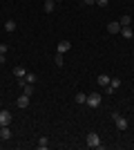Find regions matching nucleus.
I'll use <instances>...</instances> for the list:
<instances>
[{
  "instance_id": "obj_1",
  "label": "nucleus",
  "mask_w": 134,
  "mask_h": 150,
  "mask_svg": "<svg viewBox=\"0 0 134 150\" xmlns=\"http://www.w3.org/2000/svg\"><path fill=\"white\" fill-rule=\"evenodd\" d=\"M112 119H114V123H116V128H119V130L121 132H125L130 128L128 125V119H125V117H121V114L119 112H112Z\"/></svg>"
},
{
  "instance_id": "obj_2",
  "label": "nucleus",
  "mask_w": 134,
  "mask_h": 150,
  "mask_svg": "<svg viewBox=\"0 0 134 150\" xmlns=\"http://www.w3.org/2000/svg\"><path fill=\"white\" fill-rule=\"evenodd\" d=\"M85 105H87V108H98V105H101V94H98V92L87 94V101H85Z\"/></svg>"
},
{
  "instance_id": "obj_3",
  "label": "nucleus",
  "mask_w": 134,
  "mask_h": 150,
  "mask_svg": "<svg viewBox=\"0 0 134 150\" xmlns=\"http://www.w3.org/2000/svg\"><path fill=\"white\" fill-rule=\"evenodd\" d=\"M85 144H87L89 148H101V137H98L96 132H89L87 139H85Z\"/></svg>"
},
{
  "instance_id": "obj_4",
  "label": "nucleus",
  "mask_w": 134,
  "mask_h": 150,
  "mask_svg": "<svg viewBox=\"0 0 134 150\" xmlns=\"http://www.w3.org/2000/svg\"><path fill=\"white\" fill-rule=\"evenodd\" d=\"M11 123V112L9 110H0V125H9Z\"/></svg>"
},
{
  "instance_id": "obj_5",
  "label": "nucleus",
  "mask_w": 134,
  "mask_h": 150,
  "mask_svg": "<svg viewBox=\"0 0 134 150\" xmlns=\"http://www.w3.org/2000/svg\"><path fill=\"white\" fill-rule=\"evenodd\" d=\"M69 50H72V43H69V40H60V43H58V47H56L58 54H67Z\"/></svg>"
},
{
  "instance_id": "obj_6",
  "label": "nucleus",
  "mask_w": 134,
  "mask_h": 150,
  "mask_svg": "<svg viewBox=\"0 0 134 150\" xmlns=\"http://www.w3.org/2000/svg\"><path fill=\"white\" fill-rule=\"evenodd\" d=\"M0 139H2V141L11 139V130H9V125H0Z\"/></svg>"
},
{
  "instance_id": "obj_7",
  "label": "nucleus",
  "mask_w": 134,
  "mask_h": 150,
  "mask_svg": "<svg viewBox=\"0 0 134 150\" xmlns=\"http://www.w3.org/2000/svg\"><path fill=\"white\" fill-rule=\"evenodd\" d=\"M29 99H32V96H27V94H22V96H18V101H16V105L25 110V108L29 105Z\"/></svg>"
},
{
  "instance_id": "obj_8",
  "label": "nucleus",
  "mask_w": 134,
  "mask_h": 150,
  "mask_svg": "<svg viewBox=\"0 0 134 150\" xmlns=\"http://www.w3.org/2000/svg\"><path fill=\"white\" fill-rule=\"evenodd\" d=\"M13 76H16V79H25V76H27V69L22 67V65H16V67H13Z\"/></svg>"
},
{
  "instance_id": "obj_9",
  "label": "nucleus",
  "mask_w": 134,
  "mask_h": 150,
  "mask_svg": "<svg viewBox=\"0 0 134 150\" xmlns=\"http://www.w3.org/2000/svg\"><path fill=\"white\" fill-rule=\"evenodd\" d=\"M121 31V25L116 23V20H112V23H107V34H119Z\"/></svg>"
},
{
  "instance_id": "obj_10",
  "label": "nucleus",
  "mask_w": 134,
  "mask_h": 150,
  "mask_svg": "<svg viewBox=\"0 0 134 150\" xmlns=\"http://www.w3.org/2000/svg\"><path fill=\"white\" fill-rule=\"evenodd\" d=\"M125 40H130V38H134V31H132V27H121V31H119Z\"/></svg>"
},
{
  "instance_id": "obj_11",
  "label": "nucleus",
  "mask_w": 134,
  "mask_h": 150,
  "mask_svg": "<svg viewBox=\"0 0 134 150\" xmlns=\"http://www.w3.org/2000/svg\"><path fill=\"white\" fill-rule=\"evenodd\" d=\"M45 11L54 13V11H56V2H54V0H45Z\"/></svg>"
},
{
  "instance_id": "obj_12",
  "label": "nucleus",
  "mask_w": 134,
  "mask_h": 150,
  "mask_svg": "<svg viewBox=\"0 0 134 150\" xmlns=\"http://www.w3.org/2000/svg\"><path fill=\"white\" fill-rule=\"evenodd\" d=\"M96 81H98V85H101V88H107V85H109V76H107V74H101Z\"/></svg>"
},
{
  "instance_id": "obj_13",
  "label": "nucleus",
  "mask_w": 134,
  "mask_h": 150,
  "mask_svg": "<svg viewBox=\"0 0 134 150\" xmlns=\"http://www.w3.org/2000/svg\"><path fill=\"white\" fill-rule=\"evenodd\" d=\"M119 25H121V27H130V25H132V16H123V18L119 20Z\"/></svg>"
},
{
  "instance_id": "obj_14",
  "label": "nucleus",
  "mask_w": 134,
  "mask_h": 150,
  "mask_svg": "<svg viewBox=\"0 0 134 150\" xmlns=\"http://www.w3.org/2000/svg\"><path fill=\"white\" fill-rule=\"evenodd\" d=\"M74 101H76V103H81V105H83L85 101H87V94H85V92H78L76 96H74Z\"/></svg>"
},
{
  "instance_id": "obj_15",
  "label": "nucleus",
  "mask_w": 134,
  "mask_h": 150,
  "mask_svg": "<svg viewBox=\"0 0 134 150\" xmlns=\"http://www.w3.org/2000/svg\"><path fill=\"white\" fill-rule=\"evenodd\" d=\"M36 146H38L40 150H47V146H49V141H47V137H40V139H38V144H36Z\"/></svg>"
},
{
  "instance_id": "obj_16",
  "label": "nucleus",
  "mask_w": 134,
  "mask_h": 150,
  "mask_svg": "<svg viewBox=\"0 0 134 150\" xmlns=\"http://www.w3.org/2000/svg\"><path fill=\"white\" fill-rule=\"evenodd\" d=\"M25 81H27V83H32V85H34V83L38 81V76L34 74V72H27V76H25Z\"/></svg>"
},
{
  "instance_id": "obj_17",
  "label": "nucleus",
  "mask_w": 134,
  "mask_h": 150,
  "mask_svg": "<svg viewBox=\"0 0 134 150\" xmlns=\"http://www.w3.org/2000/svg\"><path fill=\"white\" fill-rule=\"evenodd\" d=\"M16 27H18V25H16V20H7V23H5L7 31H16Z\"/></svg>"
},
{
  "instance_id": "obj_18",
  "label": "nucleus",
  "mask_w": 134,
  "mask_h": 150,
  "mask_svg": "<svg viewBox=\"0 0 134 150\" xmlns=\"http://www.w3.org/2000/svg\"><path fill=\"white\" fill-rule=\"evenodd\" d=\"M54 63H56V67H63V63H65L63 54H58V52H56V56H54Z\"/></svg>"
},
{
  "instance_id": "obj_19",
  "label": "nucleus",
  "mask_w": 134,
  "mask_h": 150,
  "mask_svg": "<svg viewBox=\"0 0 134 150\" xmlns=\"http://www.w3.org/2000/svg\"><path fill=\"white\" fill-rule=\"evenodd\" d=\"M22 90H25V94H27V96H32V94H34V85H32V83L22 85Z\"/></svg>"
},
{
  "instance_id": "obj_20",
  "label": "nucleus",
  "mask_w": 134,
  "mask_h": 150,
  "mask_svg": "<svg viewBox=\"0 0 134 150\" xmlns=\"http://www.w3.org/2000/svg\"><path fill=\"white\" fill-rule=\"evenodd\" d=\"M119 85H121V81H119V79H109V88L119 90Z\"/></svg>"
},
{
  "instance_id": "obj_21",
  "label": "nucleus",
  "mask_w": 134,
  "mask_h": 150,
  "mask_svg": "<svg viewBox=\"0 0 134 150\" xmlns=\"http://www.w3.org/2000/svg\"><path fill=\"white\" fill-rule=\"evenodd\" d=\"M96 5H98V7H107L109 0H96Z\"/></svg>"
},
{
  "instance_id": "obj_22",
  "label": "nucleus",
  "mask_w": 134,
  "mask_h": 150,
  "mask_svg": "<svg viewBox=\"0 0 134 150\" xmlns=\"http://www.w3.org/2000/svg\"><path fill=\"white\" fill-rule=\"evenodd\" d=\"M7 50H9V47H7L5 43H0V54H7Z\"/></svg>"
},
{
  "instance_id": "obj_23",
  "label": "nucleus",
  "mask_w": 134,
  "mask_h": 150,
  "mask_svg": "<svg viewBox=\"0 0 134 150\" xmlns=\"http://www.w3.org/2000/svg\"><path fill=\"white\" fill-rule=\"evenodd\" d=\"M85 5H96V0H83Z\"/></svg>"
},
{
  "instance_id": "obj_24",
  "label": "nucleus",
  "mask_w": 134,
  "mask_h": 150,
  "mask_svg": "<svg viewBox=\"0 0 134 150\" xmlns=\"http://www.w3.org/2000/svg\"><path fill=\"white\" fill-rule=\"evenodd\" d=\"M5 61H7V56H5V54H0V65H2Z\"/></svg>"
},
{
  "instance_id": "obj_25",
  "label": "nucleus",
  "mask_w": 134,
  "mask_h": 150,
  "mask_svg": "<svg viewBox=\"0 0 134 150\" xmlns=\"http://www.w3.org/2000/svg\"><path fill=\"white\" fill-rule=\"evenodd\" d=\"M54 2H63V0H54Z\"/></svg>"
}]
</instances>
